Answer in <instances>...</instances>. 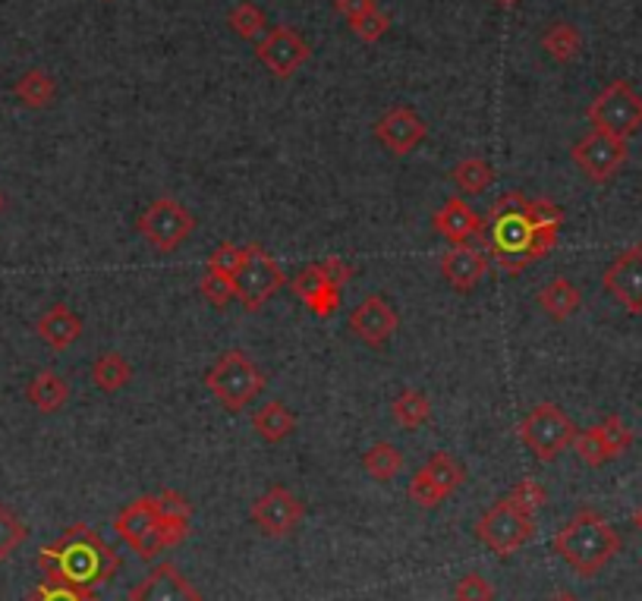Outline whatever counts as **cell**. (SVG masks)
I'll use <instances>...</instances> for the list:
<instances>
[{
  "instance_id": "obj_1",
  "label": "cell",
  "mask_w": 642,
  "mask_h": 601,
  "mask_svg": "<svg viewBox=\"0 0 642 601\" xmlns=\"http://www.w3.org/2000/svg\"><path fill=\"white\" fill-rule=\"evenodd\" d=\"M39 570L51 582H67L79 589H95L117 577L120 557L101 535L76 523L57 542L39 551Z\"/></svg>"
},
{
  "instance_id": "obj_2",
  "label": "cell",
  "mask_w": 642,
  "mask_h": 601,
  "mask_svg": "<svg viewBox=\"0 0 642 601\" xmlns=\"http://www.w3.org/2000/svg\"><path fill=\"white\" fill-rule=\"evenodd\" d=\"M561 230H542L535 227L530 215V199L520 193L501 196L498 205L488 211V249L491 259L504 271H523L545 259L557 243Z\"/></svg>"
},
{
  "instance_id": "obj_3",
  "label": "cell",
  "mask_w": 642,
  "mask_h": 601,
  "mask_svg": "<svg viewBox=\"0 0 642 601\" xmlns=\"http://www.w3.org/2000/svg\"><path fill=\"white\" fill-rule=\"evenodd\" d=\"M620 551L618 529L592 507L576 511L554 535V555L576 570L579 577H596L601 573Z\"/></svg>"
},
{
  "instance_id": "obj_4",
  "label": "cell",
  "mask_w": 642,
  "mask_h": 601,
  "mask_svg": "<svg viewBox=\"0 0 642 601\" xmlns=\"http://www.w3.org/2000/svg\"><path fill=\"white\" fill-rule=\"evenodd\" d=\"M205 387L227 413H240L265 391V375L252 359L240 350H227L205 372Z\"/></svg>"
},
{
  "instance_id": "obj_5",
  "label": "cell",
  "mask_w": 642,
  "mask_h": 601,
  "mask_svg": "<svg viewBox=\"0 0 642 601\" xmlns=\"http://www.w3.org/2000/svg\"><path fill=\"white\" fill-rule=\"evenodd\" d=\"M476 535H479V542L486 545L488 551H494L498 557H510L513 551H520L523 545L532 542V535H535V516L523 511V507H516L508 494H504V498H498L479 516Z\"/></svg>"
},
{
  "instance_id": "obj_6",
  "label": "cell",
  "mask_w": 642,
  "mask_h": 601,
  "mask_svg": "<svg viewBox=\"0 0 642 601\" xmlns=\"http://www.w3.org/2000/svg\"><path fill=\"white\" fill-rule=\"evenodd\" d=\"M586 117H589L592 130L630 139L642 130V95L627 79H614L598 91Z\"/></svg>"
},
{
  "instance_id": "obj_7",
  "label": "cell",
  "mask_w": 642,
  "mask_h": 601,
  "mask_svg": "<svg viewBox=\"0 0 642 601\" xmlns=\"http://www.w3.org/2000/svg\"><path fill=\"white\" fill-rule=\"evenodd\" d=\"M284 284L287 274L271 259V252H265V245H243V265L233 274V289L246 313H259L278 289H284Z\"/></svg>"
},
{
  "instance_id": "obj_8",
  "label": "cell",
  "mask_w": 642,
  "mask_h": 601,
  "mask_svg": "<svg viewBox=\"0 0 642 601\" xmlns=\"http://www.w3.org/2000/svg\"><path fill=\"white\" fill-rule=\"evenodd\" d=\"M576 431L579 428H576L574 419L561 406L538 403L530 416L520 423V441L530 447L542 463H552V460H557L561 450H567V447L574 445Z\"/></svg>"
},
{
  "instance_id": "obj_9",
  "label": "cell",
  "mask_w": 642,
  "mask_h": 601,
  "mask_svg": "<svg viewBox=\"0 0 642 601\" xmlns=\"http://www.w3.org/2000/svg\"><path fill=\"white\" fill-rule=\"evenodd\" d=\"M113 529L142 560H152V557L171 548L155 498H139L130 507H123L113 520Z\"/></svg>"
},
{
  "instance_id": "obj_10",
  "label": "cell",
  "mask_w": 642,
  "mask_h": 601,
  "mask_svg": "<svg viewBox=\"0 0 642 601\" xmlns=\"http://www.w3.org/2000/svg\"><path fill=\"white\" fill-rule=\"evenodd\" d=\"M139 233L155 245L157 252H174L189 240V233L196 230V218L186 205L177 199H157L152 201L142 215H139Z\"/></svg>"
},
{
  "instance_id": "obj_11",
  "label": "cell",
  "mask_w": 642,
  "mask_h": 601,
  "mask_svg": "<svg viewBox=\"0 0 642 601\" xmlns=\"http://www.w3.org/2000/svg\"><path fill=\"white\" fill-rule=\"evenodd\" d=\"M570 155H574L576 167L592 179V183H608V179L618 177V171L627 164L630 149H627V139L592 130V133L583 135L576 142Z\"/></svg>"
},
{
  "instance_id": "obj_12",
  "label": "cell",
  "mask_w": 642,
  "mask_h": 601,
  "mask_svg": "<svg viewBox=\"0 0 642 601\" xmlns=\"http://www.w3.org/2000/svg\"><path fill=\"white\" fill-rule=\"evenodd\" d=\"M255 54H259V61L265 64V69L271 76L290 79L296 69L309 64L312 47L296 29H290V25H274L265 39L255 45Z\"/></svg>"
},
{
  "instance_id": "obj_13",
  "label": "cell",
  "mask_w": 642,
  "mask_h": 601,
  "mask_svg": "<svg viewBox=\"0 0 642 601\" xmlns=\"http://www.w3.org/2000/svg\"><path fill=\"white\" fill-rule=\"evenodd\" d=\"M249 516H252V523H255L265 535H271V538H284V535H290L300 523H303L306 507H303V501H300L296 494H290L284 485H274V489H268L262 498L252 501Z\"/></svg>"
},
{
  "instance_id": "obj_14",
  "label": "cell",
  "mask_w": 642,
  "mask_h": 601,
  "mask_svg": "<svg viewBox=\"0 0 642 601\" xmlns=\"http://www.w3.org/2000/svg\"><path fill=\"white\" fill-rule=\"evenodd\" d=\"M605 289L618 299L630 315H642V245L623 249L601 277Z\"/></svg>"
},
{
  "instance_id": "obj_15",
  "label": "cell",
  "mask_w": 642,
  "mask_h": 601,
  "mask_svg": "<svg viewBox=\"0 0 642 601\" xmlns=\"http://www.w3.org/2000/svg\"><path fill=\"white\" fill-rule=\"evenodd\" d=\"M425 120L413 108H391L376 120V139L391 155H410L425 139Z\"/></svg>"
},
{
  "instance_id": "obj_16",
  "label": "cell",
  "mask_w": 642,
  "mask_h": 601,
  "mask_svg": "<svg viewBox=\"0 0 642 601\" xmlns=\"http://www.w3.org/2000/svg\"><path fill=\"white\" fill-rule=\"evenodd\" d=\"M400 328L398 313L384 296H366L353 313H350V331H353L366 347H384L391 335Z\"/></svg>"
},
{
  "instance_id": "obj_17",
  "label": "cell",
  "mask_w": 642,
  "mask_h": 601,
  "mask_svg": "<svg viewBox=\"0 0 642 601\" xmlns=\"http://www.w3.org/2000/svg\"><path fill=\"white\" fill-rule=\"evenodd\" d=\"M130 601H202V592L167 560L157 564L142 582H135Z\"/></svg>"
},
{
  "instance_id": "obj_18",
  "label": "cell",
  "mask_w": 642,
  "mask_h": 601,
  "mask_svg": "<svg viewBox=\"0 0 642 601\" xmlns=\"http://www.w3.org/2000/svg\"><path fill=\"white\" fill-rule=\"evenodd\" d=\"M432 227H435V233L444 237L447 243L466 245L482 227H486V223H482V218H479L460 196H450V199L444 201L442 208L435 211Z\"/></svg>"
},
{
  "instance_id": "obj_19",
  "label": "cell",
  "mask_w": 642,
  "mask_h": 601,
  "mask_svg": "<svg viewBox=\"0 0 642 601\" xmlns=\"http://www.w3.org/2000/svg\"><path fill=\"white\" fill-rule=\"evenodd\" d=\"M488 274V259L472 249V245H454L442 259V277L457 289V293H469L482 284V277Z\"/></svg>"
},
{
  "instance_id": "obj_20",
  "label": "cell",
  "mask_w": 642,
  "mask_h": 601,
  "mask_svg": "<svg viewBox=\"0 0 642 601\" xmlns=\"http://www.w3.org/2000/svg\"><path fill=\"white\" fill-rule=\"evenodd\" d=\"M39 337L45 340L51 350H67L69 343H76L83 337V318L73 313L64 303H54L35 325Z\"/></svg>"
},
{
  "instance_id": "obj_21",
  "label": "cell",
  "mask_w": 642,
  "mask_h": 601,
  "mask_svg": "<svg viewBox=\"0 0 642 601\" xmlns=\"http://www.w3.org/2000/svg\"><path fill=\"white\" fill-rule=\"evenodd\" d=\"M25 397H29V403H32L39 413L51 416V413H61V409H64V403L69 401V384L61 379L57 372L45 369V372H39L35 379L29 381Z\"/></svg>"
},
{
  "instance_id": "obj_22",
  "label": "cell",
  "mask_w": 642,
  "mask_h": 601,
  "mask_svg": "<svg viewBox=\"0 0 642 601\" xmlns=\"http://www.w3.org/2000/svg\"><path fill=\"white\" fill-rule=\"evenodd\" d=\"M252 428L268 445H281L296 431V416L281 401H271L252 416Z\"/></svg>"
},
{
  "instance_id": "obj_23",
  "label": "cell",
  "mask_w": 642,
  "mask_h": 601,
  "mask_svg": "<svg viewBox=\"0 0 642 601\" xmlns=\"http://www.w3.org/2000/svg\"><path fill=\"white\" fill-rule=\"evenodd\" d=\"M579 303H583V293L567 277H554L552 284L538 289V306L554 321H567L579 309Z\"/></svg>"
},
{
  "instance_id": "obj_24",
  "label": "cell",
  "mask_w": 642,
  "mask_h": 601,
  "mask_svg": "<svg viewBox=\"0 0 642 601\" xmlns=\"http://www.w3.org/2000/svg\"><path fill=\"white\" fill-rule=\"evenodd\" d=\"M91 381H95L98 391L117 394V391H123L133 381V365L120 353H105V357L95 359V365H91Z\"/></svg>"
},
{
  "instance_id": "obj_25",
  "label": "cell",
  "mask_w": 642,
  "mask_h": 601,
  "mask_svg": "<svg viewBox=\"0 0 642 601\" xmlns=\"http://www.w3.org/2000/svg\"><path fill=\"white\" fill-rule=\"evenodd\" d=\"M13 95L23 101L25 108L39 111V108H47L57 98V83L47 76L45 69H29V73L20 76V83L13 86Z\"/></svg>"
},
{
  "instance_id": "obj_26",
  "label": "cell",
  "mask_w": 642,
  "mask_h": 601,
  "mask_svg": "<svg viewBox=\"0 0 642 601\" xmlns=\"http://www.w3.org/2000/svg\"><path fill=\"white\" fill-rule=\"evenodd\" d=\"M542 47L548 51V57L557 61V64H570L583 51V35L570 23H552L545 29V35H542Z\"/></svg>"
},
{
  "instance_id": "obj_27",
  "label": "cell",
  "mask_w": 642,
  "mask_h": 601,
  "mask_svg": "<svg viewBox=\"0 0 642 601\" xmlns=\"http://www.w3.org/2000/svg\"><path fill=\"white\" fill-rule=\"evenodd\" d=\"M494 167L482 161V157H466L460 161L454 171H450V179L457 183V189L464 193V196H482L488 186L494 183Z\"/></svg>"
},
{
  "instance_id": "obj_28",
  "label": "cell",
  "mask_w": 642,
  "mask_h": 601,
  "mask_svg": "<svg viewBox=\"0 0 642 601\" xmlns=\"http://www.w3.org/2000/svg\"><path fill=\"white\" fill-rule=\"evenodd\" d=\"M391 413H394V419L403 428L413 431V428H422V425L432 419V401H428V394H422L416 387H406V391H400L398 397H394Z\"/></svg>"
},
{
  "instance_id": "obj_29",
  "label": "cell",
  "mask_w": 642,
  "mask_h": 601,
  "mask_svg": "<svg viewBox=\"0 0 642 601\" xmlns=\"http://www.w3.org/2000/svg\"><path fill=\"white\" fill-rule=\"evenodd\" d=\"M227 25L243 39V42H259V35H268V17L265 10L252 0H240L230 13Z\"/></svg>"
},
{
  "instance_id": "obj_30",
  "label": "cell",
  "mask_w": 642,
  "mask_h": 601,
  "mask_svg": "<svg viewBox=\"0 0 642 601\" xmlns=\"http://www.w3.org/2000/svg\"><path fill=\"white\" fill-rule=\"evenodd\" d=\"M422 472L442 489L444 498H450V494L466 482V469L460 467L450 454H444V450H435V454L428 457V463L422 467Z\"/></svg>"
},
{
  "instance_id": "obj_31",
  "label": "cell",
  "mask_w": 642,
  "mask_h": 601,
  "mask_svg": "<svg viewBox=\"0 0 642 601\" xmlns=\"http://www.w3.org/2000/svg\"><path fill=\"white\" fill-rule=\"evenodd\" d=\"M362 469L378 482H391L403 469V454L391 441H378L362 454Z\"/></svg>"
},
{
  "instance_id": "obj_32",
  "label": "cell",
  "mask_w": 642,
  "mask_h": 601,
  "mask_svg": "<svg viewBox=\"0 0 642 601\" xmlns=\"http://www.w3.org/2000/svg\"><path fill=\"white\" fill-rule=\"evenodd\" d=\"M574 447H576V454H579V460L592 469L605 467V463H611V460H614V457H611V450H608V445H605V438L598 435L596 425H592V428L576 431Z\"/></svg>"
},
{
  "instance_id": "obj_33",
  "label": "cell",
  "mask_w": 642,
  "mask_h": 601,
  "mask_svg": "<svg viewBox=\"0 0 642 601\" xmlns=\"http://www.w3.org/2000/svg\"><path fill=\"white\" fill-rule=\"evenodd\" d=\"M25 601H101L95 595V589H79V586H67V582H51L42 579Z\"/></svg>"
},
{
  "instance_id": "obj_34",
  "label": "cell",
  "mask_w": 642,
  "mask_h": 601,
  "mask_svg": "<svg viewBox=\"0 0 642 601\" xmlns=\"http://www.w3.org/2000/svg\"><path fill=\"white\" fill-rule=\"evenodd\" d=\"M25 538H29V529H25L23 520L10 511L7 504H0V564L17 551Z\"/></svg>"
},
{
  "instance_id": "obj_35",
  "label": "cell",
  "mask_w": 642,
  "mask_h": 601,
  "mask_svg": "<svg viewBox=\"0 0 642 601\" xmlns=\"http://www.w3.org/2000/svg\"><path fill=\"white\" fill-rule=\"evenodd\" d=\"M596 428H598V435L605 438V445H608V450H611V457H614V460H618L620 454H627L630 445H633V431H630V425L623 423L618 413L605 416Z\"/></svg>"
},
{
  "instance_id": "obj_36",
  "label": "cell",
  "mask_w": 642,
  "mask_h": 601,
  "mask_svg": "<svg viewBox=\"0 0 642 601\" xmlns=\"http://www.w3.org/2000/svg\"><path fill=\"white\" fill-rule=\"evenodd\" d=\"M240 265H243V245L237 243H221L215 245V252L208 255V274H215V277H230L233 281V274L240 271Z\"/></svg>"
},
{
  "instance_id": "obj_37",
  "label": "cell",
  "mask_w": 642,
  "mask_h": 601,
  "mask_svg": "<svg viewBox=\"0 0 642 601\" xmlns=\"http://www.w3.org/2000/svg\"><path fill=\"white\" fill-rule=\"evenodd\" d=\"M350 29H353L362 42L376 45V42H381V39L388 35V29H391V17H388V13H381V10L376 7V10L362 13L359 20H353V23H350Z\"/></svg>"
},
{
  "instance_id": "obj_38",
  "label": "cell",
  "mask_w": 642,
  "mask_h": 601,
  "mask_svg": "<svg viewBox=\"0 0 642 601\" xmlns=\"http://www.w3.org/2000/svg\"><path fill=\"white\" fill-rule=\"evenodd\" d=\"M454 601H494V589L482 573H466L454 586Z\"/></svg>"
},
{
  "instance_id": "obj_39",
  "label": "cell",
  "mask_w": 642,
  "mask_h": 601,
  "mask_svg": "<svg viewBox=\"0 0 642 601\" xmlns=\"http://www.w3.org/2000/svg\"><path fill=\"white\" fill-rule=\"evenodd\" d=\"M157 501V513L164 516V520H174V523H189V516H193V504H189V498L186 494H179V491H161L155 494Z\"/></svg>"
},
{
  "instance_id": "obj_40",
  "label": "cell",
  "mask_w": 642,
  "mask_h": 601,
  "mask_svg": "<svg viewBox=\"0 0 642 601\" xmlns=\"http://www.w3.org/2000/svg\"><path fill=\"white\" fill-rule=\"evenodd\" d=\"M508 498L513 501V504H516V507H523V511L535 516V511L545 504V489H542L535 479H520V482L510 489Z\"/></svg>"
},
{
  "instance_id": "obj_41",
  "label": "cell",
  "mask_w": 642,
  "mask_h": 601,
  "mask_svg": "<svg viewBox=\"0 0 642 601\" xmlns=\"http://www.w3.org/2000/svg\"><path fill=\"white\" fill-rule=\"evenodd\" d=\"M202 296L211 303V306H218V309H224L230 299H237V289H233V281L230 277H215V274H208L205 271V277H202Z\"/></svg>"
},
{
  "instance_id": "obj_42",
  "label": "cell",
  "mask_w": 642,
  "mask_h": 601,
  "mask_svg": "<svg viewBox=\"0 0 642 601\" xmlns=\"http://www.w3.org/2000/svg\"><path fill=\"white\" fill-rule=\"evenodd\" d=\"M410 498H413V504L428 507V511H432V507H438V504L444 501L442 489H438V485H435V482H432L422 469L413 476V482H410Z\"/></svg>"
},
{
  "instance_id": "obj_43",
  "label": "cell",
  "mask_w": 642,
  "mask_h": 601,
  "mask_svg": "<svg viewBox=\"0 0 642 601\" xmlns=\"http://www.w3.org/2000/svg\"><path fill=\"white\" fill-rule=\"evenodd\" d=\"M303 306H306L312 315H318V318H331V315L340 309V287H337V284H328V287H322L318 293H312Z\"/></svg>"
},
{
  "instance_id": "obj_44",
  "label": "cell",
  "mask_w": 642,
  "mask_h": 601,
  "mask_svg": "<svg viewBox=\"0 0 642 601\" xmlns=\"http://www.w3.org/2000/svg\"><path fill=\"white\" fill-rule=\"evenodd\" d=\"M378 3L376 0H334V10L347 20V23H353L359 20L362 13H369V10H376Z\"/></svg>"
},
{
  "instance_id": "obj_45",
  "label": "cell",
  "mask_w": 642,
  "mask_h": 601,
  "mask_svg": "<svg viewBox=\"0 0 642 601\" xmlns=\"http://www.w3.org/2000/svg\"><path fill=\"white\" fill-rule=\"evenodd\" d=\"M548 601H579V599H576L574 592H557V595H552Z\"/></svg>"
},
{
  "instance_id": "obj_46",
  "label": "cell",
  "mask_w": 642,
  "mask_h": 601,
  "mask_svg": "<svg viewBox=\"0 0 642 601\" xmlns=\"http://www.w3.org/2000/svg\"><path fill=\"white\" fill-rule=\"evenodd\" d=\"M633 526H636V529L642 533V504H640V511L633 513Z\"/></svg>"
},
{
  "instance_id": "obj_47",
  "label": "cell",
  "mask_w": 642,
  "mask_h": 601,
  "mask_svg": "<svg viewBox=\"0 0 642 601\" xmlns=\"http://www.w3.org/2000/svg\"><path fill=\"white\" fill-rule=\"evenodd\" d=\"M494 3H501V7H513V3H520V0H494Z\"/></svg>"
},
{
  "instance_id": "obj_48",
  "label": "cell",
  "mask_w": 642,
  "mask_h": 601,
  "mask_svg": "<svg viewBox=\"0 0 642 601\" xmlns=\"http://www.w3.org/2000/svg\"><path fill=\"white\" fill-rule=\"evenodd\" d=\"M3 205H7V199H3V193H0V211H3Z\"/></svg>"
}]
</instances>
